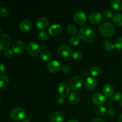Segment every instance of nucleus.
I'll return each instance as SVG.
<instances>
[{"mask_svg":"<svg viewBox=\"0 0 122 122\" xmlns=\"http://www.w3.org/2000/svg\"><path fill=\"white\" fill-rule=\"evenodd\" d=\"M25 48H26L24 42L21 41H17L14 42L13 44L12 49L14 53L16 54H21L25 51Z\"/></svg>","mask_w":122,"mask_h":122,"instance_id":"0eeeda50","label":"nucleus"},{"mask_svg":"<svg viewBox=\"0 0 122 122\" xmlns=\"http://www.w3.org/2000/svg\"><path fill=\"white\" fill-rule=\"evenodd\" d=\"M102 20V16L98 12H93L89 14V21L93 25H98Z\"/></svg>","mask_w":122,"mask_h":122,"instance_id":"f8f14e48","label":"nucleus"},{"mask_svg":"<svg viewBox=\"0 0 122 122\" xmlns=\"http://www.w3.org/2000/svg\"><path fill=\"white\" fill-rule=\"evenodd\" d=\"M26 51L30 56L35 57L40 52L41 47L35 42H30L26 45Z\"/></svg>","mask_w":122,"mask_h":122,"instance_id":"20e7f679","label":"nucleus"},{"mask_svg":"<svg viewBox=\"0 0 122 122\" xmlns=\"http://www.w3.org/2000/svg\"><path fill=\"white\" fill-rule=\"evenodd\" d=\"M102 91L105 95L107 97H110L113 95L114 93V87L111 84H106L104 86Z\"/></svg>","mask_w":122,"mask_h":122,"instance_id":"6ab92c4d","label":"nucleus"},{"mask_svg":"<svg viewBox=\"0 0 122 122\" xmlns=\"http://www.w3.org/2000/svg\"><path fill=\"white\" fill-rule=\"evenodd\" d=\"M80 100V96L79 94L76 92H73L70 94L69 97V100L70 102L72 104H76L78 103Z\"/></svg>","mask_w":122,"mask_h":122,"instance_id":"412c9836","label":"nucleus"},{"mask_svg":"<svg viewBox=\"0 0 122 122\" xmlns=\"http://www.w3.org/2000/svg\"><path fill=\"white\" fill-rule=\"evenodd\" d=\"M101 73V69L98 66H94L90 69V73L92 76H98Z\"/></svg>","mask_w":122,"mask_h":122,"instance_id":"393cba45","label":"nucleus"},{"mask_svg":"<svg viewBox=\"0 0 122 122\" xmlns=\"http://www.w3.org/2000/svg\"><path fill=\"white\" fill-rule=\"evenodd\" d=\"M19 29L24 33H26L30 31L32 29V25L30 21L28 20H24L19 24Z\"/></svg>","mask_w":122,"mask_h":122,"instance_id":"4468645a","label":"nucleus"},{"mask_svg":"<svg viewBox=\"0 0 122 122\" xmlns=\"http://www.w3.org/2000/svg\"><path fill=\"white\" fill-rule=\"evenodd\" d=\"M74 20L78 25H83L86 22V15L83 12L79 11L74 15Z\"/></svg>","mask_w":122,"mask_h":122,"instance_id":"9d476101","label":"nucleus"},{"mask_svg":"<svg viewBox=\"0 0 122 122\" xmlns=\"http://www.w3.org/2000/svg\"><path fill=\"white\" fill-rule=\"evenodd\" d=\"M97 85V80L93 77H89L86 80L85 83V86L86 89L91 91L96 88Z\"/></svg>","mask_w":122,"mask_h":122,"instance_id":"2eb2a0df","label":"nucleus"},{"mask_svg":"<svg viewBox=\"0 0 122 122\" xmlns=\"http://www.w3.org/2000/svg\"><path fill=\"white\" fill-rule=\"evenodd\" d=\"M10 117L14 121L19 122L23 120L26 117V112L25 110L20 107L14 108L11 111Z\"/></svg>","mask_w":122,"mask_h":122,"instance_id":"7ed1b4c3","label":"nucleus"},{"mask_svg":"<svg viewBox=\"0 0 122 122\" xmlns=\"http://www.w3.org/2000/svg\"><path fill=\"white\" fill-rule=\"evenodd\" d=\"M112 99L115 101H119L122 99V94L120 92H116L112 97Z\"/></svg>","mask_w":122,"mask_h":122,"instance_id":"473e14b6","label":"nucleus"},{"mask_svg":"<svg viewBox=\"0 0 122 122\" xmlns=\"http://www.w3.org/2000/svg\"><path fill=\"white\" fill-rule=\"evenodd\" d=\"M48 23V20L45 17H40L36 21V26L38 29L44 31L47 28Z\"/></svg>","mask_w":122,"mask_h":122,"instance_id":"ddd939ff","label":"nucleus"},{"mask_svg":"<svg viewBox=\"0 0 122 122\" xmlns=\"http://www.w3.org/2000/svg\"><path fill=\"white\" fill-rule=\"evenodd\" d=\"M119 122H122V114L119 116Z\"/></svg>","mask_w":122,"mask_h":122,"instance_id":"ea45409f","label":"nucleus"},{"mask_svg":"<svg viewBox=\"0 0 122 122\" xmlns=\"http://www.w3.org/2000/svg\"><path fill=\"white\" fill-rule=\"evenodd\" d=\"M113 21L117 27L122 26V14L120 13H116L114 14L113 17Z\"/></svg>","mask_w":122,"mask_h":122,"instance_id":"4be33fe9","label":"nucleus"},{"mask_svg":"<svg viewBox=\"0 0 122 122\" xmlns=\"http://www.w3.org/2000/svg\"><path fill=\"white\" fill-rule=\"evenodd\" d=\"M46 67H47V69L49 71H50L51 73H56L58 72L61 70V68L62 67L61 66V64L58 61L52 60L50 61L48 63Z\"/></svg>","mask_w":122,"mask_h":122,"instance_id":"6e6552de","label":"nucleus"},{"mask_svg":"<svg viewBox=\"0 0 122 122\" xmlns=\"http://www.w3.org/2000/svg\"><path fill=\"white\" fill-rule=\"evenodd\" d=\"M84 83V80L81 76H75L70 79L69 84L70 88L72 90L75 91L80 89Z\"/></svg>","mask_w":122,"mask_h":122,"instance_id":"39448f33","label":"nucleus"},{"mask_svg":"<svg viewBox=\"0 0 122 122\" xmlns=\"http://www.w3.org/2000/svg\"><path fill=\"white\" fill-rule=\"evenodd\" d=\"M64 119V115L60 112H55L50 116L51 122H62Z\"/></svg>","mask_w":122,"mask_h":122,"instance_id":"f3484780","label":"nucleus"},{"mask_svg":"<svg viewBox=\"0 0 122 122\" xmlns=\"http://www.w3.org/2000/svg\"><path fill=\"white\" fill-rule=\"evenodd\" d=\"M0 68H1V75H4V73L5 71L6 70V69H5V66L4 64H1V66H0Z\"/></svg>","mask_w":122,"mask_h":122,"instance_id":"4c0bfd02","label":"nucleus"},{"mask_svg":"<svg viewBox=\"0 0 122 122\" xmlns=\"http://www.w3.org/2000/svg\"><path fill=\"white\" fill-rule=\"evenodd\" d=\"M92 122H105L102 119H100V118H96L94 119V120L92 121Z\"/></svg>","mask_w":122,"mask_h":122,"instance_id":"58836bf2","label":"nucleus"},{"mask_svg":"<svg viewBox=\"0 0 122 122\" xmlns=\"http://www.w3.org/2000/svg\"><path fill=\"white\" fill-rule=\"evenodd\" d=\"M23 122H31L29 121V120H24Z\"/></svg>","mask_w":122,"mask_h":122,"instance_id":"79ce46f5","label":"nucleus"},{"mask_svg":"<svg viewBox=\"0 0 122 122\" xmlns=\"http://www.w3.org/2000/svg\"><path fill=\"white\" fill-rule=\"evenodd\" d=\"M114 46L117 50H122V37H120L116 40Z\"/></svg>","mask_w":122,"mask_h":122,"instance_id":"2f4dec72","label":"nucleus"},{"mask_svg":"<svg viewBox=\"0 0 122 122\" xmlns=\"http://www.w3.org/2000/svg\"><path fill=\"white\" fill-rule=\"evenodd\" d=\"M48 38V35L45 31H41L39 34V38L41 41H45Z\"/></svg>","mask_w":122,"mask_h":122,"instance_id":"72a5a7b5","label":"nucleus"},{"mask_svg":"<svg viewBox=\"0 0 122 122\" xmlns=\"http://www.w3.org/2000/svg\"><path fill=\"white\" fill-rule=\"evenodd\" d=\"M69 42H70V45H73V46H76L79 44L80 38L77 36H73L71 37Z\"/></svg>","mask_w":122,"mask_h":122,"instance_id":"cd10ccee","label":"nucleus"},{"mask_svg":"<svg viewBox=\"0 0 122 122\" xmlns=\"http://www.w3.org/2000/svg\"><path fill=\"white\" fill-rule=\"evenodd\" d=\"M121 104V106H122V101H121V104Z\"/></svg>","mask_w":122,"mask_h":122,"instance_id":"37998d69","label":"nucleus"},{"mask_svg":"<svg viewBox=\"0 0 122 122\" xmlns=\"http://www.w3.org/2000/svg\"><path fill=\"white\" fill-rule=\"evenodd\" d=\"M11 39L8 35L2 33L0 35V50L4 51L8 48L10 45Z\"/></svg>","mask_w":122,"mask_h":122,"instance_id":"423d86ee","label":"nucleus"},{"mask_svg":"<svg viewBox=\"0 0 122 122\" xmlns=\"http://www.w3.org/2000/svg\"><path fill=\"white\" fill-rule=\"evenodd\" d=\"M104 14L105 17L106 18H107V19H110V18L113 17V16H114V15H113V12L111 10L109 9L106 10L104 11Z\"/></svg>","mask_w":122,"mask_h":122,"instance_id":"f704fd0d","label":"nucleus"},{"mask_svg":"<svg viewBox=\"0 0 122 122\" xmlns=\"http://www.w3.org/2000/svg\"><path fill=\"white\" fill-rule=\"evenodd\" d=\"M95 112L98 116H103L107 112V110L105 107L103 106H98L95 110Z\"/></svg>","mask_w":122,"mask_h":122,"instance_id":"bb28decb","label":"nucleus"},{"mask_svg":"<svg viewBox=\"0 0 122 122\" xmlns=\"http://www.w3.org/2000/svg\"><path fill=\"white\" fill-rule=\"evenodd\" d=\"M111 6L116 11L122 10V0H112L110 2Z\"/></svg>","mask_w":122,"mask_h":122,"instance_id":"5701e85b","label":"nucleus"},{"mask_svg":"<svg viewBox=\"0 0 122 122\" xmlns=\"http://www.w3.org/2000/svg\"><path fill=\"white\" fill-rule=\"evenodd\" d=\"M63 28L58 24H54L51 25L48 29V32L51 35L56 36L61 32Z\"/></svg>","mask_w":122,"mask_h":122,"instance_id":"a211bd4d","label":"nucleus"},{"mask_svg":"<svg viewBox=\"0 0 122 122\" xmlns=\"http://www.w3.org/2000/svg\"><path fill=\"white\" fill-rule=\"evenodd\" d=\"M67 122H79L77 120H75V119H71V120H70L69 121H68Z\"/></svg>","mask_w":122,"mask_h":122,"instance_id":"a19ab883","label":"nucleus"},{"mask_svg":"<svg viewBox=\"0 0 122 122\" xmlns=\"http://www.w3.org/2000/svg\"><path fill=\"white\" fill-rule=\"evenodd\" d=\"M100 32L105 37H110L113 35L115 32L114 25L110 22H104L100 25Z\"/></svg>","mask_w":122,"mask_h":122,"instance_id":"f03ea898","label":"nucleus"},{"mask_svg":"<svg viewBox=\"0 0 122 122\" xmlns=\"http://www.w3.org/2000/svg\"><path fill=\"white\" fill-rule=\"evenodd\" d=\"M106 97L104 95L100 93H97L94 95L92 97V101L95 105L100 106V105L103 104L106 102Z\"/></svg>","mask_w":122,"mask_h":122,"instance_id":"dca6fc26","label":"nucleus"},{"mask_svg":"<svg viewBox=\"0 0 122 122\" xmlns=\"http://www.w3.org/2000/svg\"><path fill=\"white\" fill-rule=\"evenodd\" d=\"M13 55V51L11 50H7L4 52V56L6 58H11Z\"/></svg>","mask_w":122,"mask_h":122,"instance_id":"e433bc0d","label":"nucleus"},{"mask_svg":"<svg viewBox=\"0 0 122 122\" xmlns=\"http://www.w3.org/2000/svg\"><path fill=\"white\" fill-rule=\"evenodd\" d=\"M9 15V11L5 7L0 8V15L2 17H6Z\"/></svg>","mask_w":122,"mask_h":122,"instance_id":"c756f323","label":"nucleus"},{"mask_svg":"<svg viewBox=\"0 0 122 122\" xmlns=\"http://www.w3.org/2000/svg\"><path fill=\"white\" fill-rule=\"evenodd\" d=\"M61 69L62 71H63L64 73H68L70 72V70H71V68H70V67L69 66V65H67V64H64V65H63V66H62Z\"/></svg>","mask_w":122,"mask_h":122,"instance_id":"c9c22d12","label":"nucleus"},{"mask_svg":"<svg viewBox=\"0 0 122 122\" xmlns=\"http://www.w3.org/2000/svg\"><path fill=\"white\" fill-rule=\"evenodd\" d=\"M104 45H105V48L107 51H112L113 49L115 48L114 45L112 44L110 42L108 41H105L104 42Z\"/></svg>","mask_w":122,"mask_h":122,"instance_id":"7c9ffc66","label":"nucleus"},{"mask_svg":"<svg viewBox=\"0 0 122 122\" xmlns=\"http://www.w3.org/2000/svg\"><path fill=\"white\" fill-rule=\"evenodd\" d=\"M58 54L60 56L63 58H67L71 55V49L69 46L66 45H62L58 47Z\"/></svg>","mask_w":122,"mask_h":122,"instance_id":"9b49d317","label":"nucleus"},{"mask_svg":"<svg viewBox=\"0 0 122 122\" xmlns=\"http://www.w3.org/2000/svg\"><path fill=\"white\" fill-rule=\"evenodd\" d=\"M72 57L74 60H75L76 61H79L83 57V54H82V52L81 51H75L72 54Z\"/></svg>","mask_w":122,"mask_h":122,"instance_id":"c85d7f7f","label":"nucleus"},{"mask_svg":"<svg viewBox=\"0 0 122 122\" xmlns=\"http://www.w3.org/2000/svg\"><path fill=\"white\" fill-rule=\"evenodd\" d=\"M67 30L68 33L70 35H71L72 36H76V35L77 34V28H76V26L73 25H69L67 26Z\"/></svg>","mask_w":122,"mask_h":122,"instance_id":"a878e982","label":"nucleus"},{"mask_svg":"<svg viewBox=\"0 0 122 122\" xmlns=\"http://www.w3.org/2000/svg\"><path fill=\"white\" fill-rule=\"evenodd\" d=\"M41 57L45 61H50L52 58V55L49 51H43L41 54Z\"/></svg>","mask_w":122,"mask_h":122,"instance_id":"b1692460","label":"nucleus"},{"mask_svg":"<svg viewBox=\"0 0 122 122\" xmlns=\"http://www.w3.org/2000/svg\"><path fill=\"white\" fill-rule=\"evenodd\" d=\"M58 91L60 95L62 97H66L70 93V88L65 82H61L58 84Z\"/></svg>","mask_w":122,"mask_h":122,"instance_id":"1a4fd4ad","label":"nucleus"},{"mask_svg":"<svg viewBox=\"0 0 122 122\" xmlns=\"http://www.w3.org/2000/svg\"><path fill=\"white\" fill-rule=\"evenodd\" d=\"M10 80L6 75H1V81H0V88L1 89H5L8 86Z\"/></svg>","mask_w":122,"mask_h":122,"instance_id":"aec40b11","label":"nucleus"},{"mask_svg":"<svg viewBox=\"0 0 122 122\" xmlns=\"http://www.w3.org/2000/svg\"><path fill=\"white\" fill-rule=\"evenodd\" d=\"M79 37L81 40L87 43H92L95 41V33L89 26H83L79 31Z\"/></svg>","mask_w":122,"mask_h":122,"instance_id":"f257e3e1","label":"nucleus"}]
</instances>
